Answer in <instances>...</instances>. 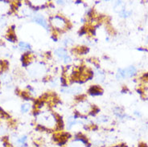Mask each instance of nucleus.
I'll use <instances>...</instances> for the list:
<instances>
[{"label": "nucleus", "mask_w": 148, "mask_h": 147, "mask_svg": "<svg viewBox=\"0 0 148 147\" xmlns=\"http://www.w3.org/2000/svg\"><path fill=\"white\" fill-rule=\"evenodd\" d=\"M49 23L52 28L56 31H64L68 29L69 22L66 18L61 15H56L49 18Z\"/></svg>", "instance_id": "1"}, {"label": "nucleus", "mask_w": 148, "mask_h": 147, "mask_svg": "<svg viewBox=\"0 0 148 147\" xmlns=\"http://www.w3.org/2000/svg\"><path fill=\"white\" fill-rule=\"evenodd\" d=\"M89 141L87 137L82 134H77L73 138H69L62 145V147H89Z\"/></svg>", "instance_id": "2"}, {"label": "nucleus", "mask_w": 148, "mask_h": 147, "mask_svg": "<svg viewBox=\"0 0 148 147\" xmlns=\"http://www.w3.org/2000/svg\"><path fill=\"white\" fill-rule=\"evenodd\" d=\"M94 109L95 107L92 106L91 104H89L87 101L82 100L79 101V103L76 105V111L81 116H85L89 114H94Z\"/></svg>", "instance_id": "3"}, {"label": "nucleus", "mask_w": 148, "mask_h": 147, "mask_svg": "<svg viewBox=\"0 0 148 147\" xmlns=\"http://www.w3.org/2000/svg\"><path fill=\"white\" fill-rule=\"evenodd\" d=\"M137 73V68L134 66H129L126 68H119L116 75V77L119 80L127 79L133 77Z\"/></svg>", "instance_id": "4"}, {"label": "nucleus", "mask_w": 148, "mask_h": 147, "mask_svg": "<svg viewBox=\"0 0 148 147\" xmlns=\"http://www.w3.org/2000/svg\"><path fill=\"white\" fill-rule=\"evenodd\" d=\"M54 54L56 56H57L60 59H63L64 62L65 64H70L72 62V58H71L68 51L64 48H59L56 49L54 51Z\"/></svg>", "instance_id": "5"}, {"label": "nucleus", "mask_w": 148, "mask_h": 147, "mask_svg": "<svg viewBox=\"0 0 148 147\" xmlns=\"http://www.w3.org/2000/svg\"><path fill=\"white\" fill-rule=\"evenodd\" d=\"M28 137L27 135L22 136H16L14 137V141L10 146L14 147H27L28 146Z\"/></svg>", "instance_id": "6"}, {"label": "nucleus", "mask_w": 148, "mask_h": 147, "mask_svg": "<svg viewBox=\"0 0 148 147\" xmlns=\"http://www.w3.org/2000/svg\"><path fill=\"white\" fill-rule=\"evenodd\" d=\"M33 21L35 23H38L39 25L42 26L44 28H45L46 30L49 29V23L47 21V19L43 16L42 15H35L33 17Z\"/></svg>", "instance_id": "7"}, {"label": "nucleus", "mask_w": 148, "mask_h": 147, "mask_svg": "<svg viewBox=\"0 0 148 147\" xmlns=\"http://www.w3.org/2000/svg\"><path fill=\"white\" fill-rule=\"evenodd\" d=\"M101 92H102L101 88L99 86H97V85H95V86H92V87L89 89V93L92 96L101 95Z\"/></svg>", "instance_id": "8"}, {"label": "nucleus", "mask_w": 148, "mask_h": 147, "mask_svg": "<svg viewBox=\"0 0 148 147\" xmlns=\"http://www.w3.org/2000/svg\"><path fill=\"white\" fill-rule=\"evenodd\" d=\"M18 47L23 51H27V50H30L31 49V45L28 43L23 42V41H21V42L18 43Z\"/></svg>", "instance_id": "9"}, {"label": "nucleus", "mask_w": 148, "mask_h": 147, "mask_svg": "<svg viewBox=\"0 0 148 147\" xmlns=\"http://www.w3.org/2000/svg\"><path fill=\"white\" fill-rule=\"evenodd\" d=\"M31 108H32V105L29 102H26V103L23 104L22 105V106H21V111H22V113H25L29 112Z\"/></svg>", "instance_id": "10"}, {"label": "nucleus", "mask_w": 148, "mask_h": 147, "mask_svg": "<svg viewBox=\"0 0 148 147\" xmlns=\"http://www.w3.org/2000/svg\"><path fill=\"white\" fill-rule=\"evenodd\" d=\"M97 121L98 123H106L108 121H109V118L107 117H106V116H101L99 118L97 119Z\"/></svg>", "instance_id": "11"}, {"label": "nucleus", "mask_w": 148, "mask_h": 147, "mask_svg": "<svg viewBox=\"0 0 148 147\" xmlns=\"http://www.w3.org/2000/svg\"><path fill=\"white\" fill-rule=\"evenodd\" d=\"M134 114H136V115H137V116H138V117H141L140 113H137V111H135V112H134Z\"/></svg>", "instance_id": "12"}, {"label": "nucleus", "mask_w": 148, "mask_h": 147, "mask_svg": "<svg viewBox=\"0 0 148 147\" xmlns=\"http://www.w3.org/2000/svg\"><path fill=\"white\" fill-rule=\"evenodd\" d=\"M111 147H123L122 146H111Z\"/></svg>", "instance_id": "13"}]
</instances>
